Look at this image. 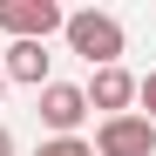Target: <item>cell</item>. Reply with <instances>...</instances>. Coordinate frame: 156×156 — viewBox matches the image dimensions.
<instances>
[{"label": "cell", "mask_w": 156, "mask_h": 156, "mask_svg": "<svg viewBox=\"0 0 156 156\" xmlns=\"http://www.w3.org/2000/svg\"><path fill=\"white\" fill-rule=\"evenodd\" d=\"M61 41H68V48H75L88 68H122V48H129L122 20H115V14H102V7L61 14Z\"/></svg>", "instance_id": "6da1fadb"}, {"label": "cell", "mask_w": 156, "mask_h": 156, "mask_svg": "<svg viewBox=\"0 0 156 156\" xmlns=\"http://www.w3.org/2000/svg\"><path fill=\"white\" fill-rule=\"evenodd\" d=\"M95 156H156V129L143 122V115H109L95 129V143H88Z\"/></svg>", "instance_id": "7a4b0ae2"}, {"label": "cell", "mask_w": 156, "mask_h": 156, "mask_svg": "<svg viewBox=\"0 0 156 156\" xmlns=\"http://www.w3.org/2000/svg\"><path fill=\"white\" fill-rule=\"evenodd\" d=\"M0 27L14 41H48L61 34V7L55 0H0Z\"/></svg>", "instance_id": "3957f363"}, {"label": "cell", "mask_w": 156, "mask_h": 156, "mask_svg": "<svg viewBox=\"0 0 156 156\" xmlns=\"http://www.w3.org/2000/svg\"><path fill=\"white\" fill-rule=\"evenodd\" d=\"M82 102L102 109V122H109V115H129V102H136V75H129V68H95L88 88H82Z\"/></svg>", "instance_id": "277c9868"}, {"label": "cell", "mask_w": 156, "mask_h": 156, "mask_svg": "<svg viewBox=\"0 0 156 156\" xmlns=\"http://www.w3.org/2000/svg\"><path fill=\"white\" fill-rule=\"evenodd\" d=\"M41 122L55 129V136H75V129L88 122V102H82V88H75V82H48V88H41Z\"/></svg>", "instance_id": "5b68a950"}, {"label": "cell", "mask_w": 156, "mask_h": 156, "mask_svg": "<svg viewBox=\"0 0 156 156\" xmlns=\"http://www.w3.org/2000/svg\"><path fill=\"white\" fill-rule=\"evenodd\" d=\"M48 41H14L7 48V61H0V75L7 82H27V88H48Z\"/></svg>", "instance_id": "8992f818"}, {"label": "cell", "mask_w": 156, "mask_h": 156, "mask_svg": "<svg viewBox=\"0 0 156 156\" xmlns=\"http://www.w3.org/2000/svg\"><path fill=\"white\" fill-rule=\"evenodd\" d=\"M34 156H95V149H88L82 136H48V143H41Z\"/></svg>", "instance_id": "52a82bcc"}, {"label": "cell", "mask_w": 156, "mask_h": 156, "mask_svg": "<svg viewBox=\"0 0 156 156\" xmlns=\"http://www.w3.org/2000/svg\"><path fill=\"white\" fill-rule=\"evenodd\" d=\"M136 102H143V122H149V129H156V68H149V75H143V82H136Z\"/></svg>", "instance_id": "ba28073f"}, {"label": "cell", "mask_w": 156, "mask_h": 156, "mask_svg": "<svg viewBox=\"0 0 156 156\" xmlns=\"http://www.w3.org/2000/svg\"><path fill=\"white\" fill-rule=\"evenodd\" d=\"M0 156H14V129L7 122H0Z\"/></svg>", "instance_id": "9c48e42d"}, {"label": "cell", "mask_w": 156, "mask_h": 156, "mask_svg": "<svg viewBox=\"0 0 156 156\" xmlns=\"http://www.w3.org/2000/svg\"><path fill=\"white\" fill-rule=\"evenodd\" d=\"M0 95H7V75H0Z\"/></svg>", "instance_id": "30bf717a"}]
</instances>
